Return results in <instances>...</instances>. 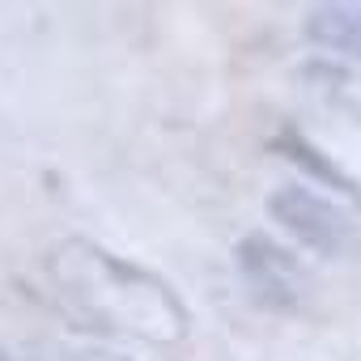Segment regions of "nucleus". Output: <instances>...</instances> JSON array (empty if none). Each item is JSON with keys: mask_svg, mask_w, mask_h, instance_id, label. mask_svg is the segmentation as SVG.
Here are the masks:
<instances>
[{"mask_svg": "<svg viewBox=\"0 0 361 361\" xmlns=\"http://www.w3.org/2000/svg\"><path fill=\"white\" fill-rule=\"evenodd\" d=\"M306 39L323 51L361 60V5H314L306 13Z\"/></svg>", "mask_w": 361, "mask_h": 361, "instance_id": "5", "label": "nucleus"}, {"mask_svg": "<svg viewBox=\"0 0 361 361\" xmlns=\"http://www.w3.org/2000/svg\"><path fill=\"white\" fill-rule=\"evenodd\" d=\"M268 217L289 230L306 251L323 255V259H340L357 247V230L353 221L319 192L302 188V183H285L268 196Z\"/></svg>", "mask_w": 361, "mask_h": 361, "instance_id": "2", "label": "nucleus"}, {"mask_svg": "<svg viewBox=\"0 0 361 361\" xmlns=\"http://www.w3.org/2000/svg\"><path fill=\"white\" fill-rule=\"evenodd\" d=\"M43 268L60 306L98 336L178 344L192 331V314L166 276L90 238H60Z\"/></svg>", "mask_w": 361, "mask_h": 361, "instance_id": "1", "label": "nucleus"}, {"mask_svg": "<svg viewBox=\"0 0 361 361\" xmlns=\"http://www.w3.org/2000/svg\"><path fill=\"white\" fill-rule=\"evenodd\" d=\"M68 361H132V357H119L111 348H77V353H68Z\"/></svg>", "mask_w": 361, "mask_h": 361, "instance_id": "7", "label": "nucleus"}, {"mask_svg": "<svg viewBox=\"0 0 361 361\" xmlns=\"http://www.w3.org/2000/svg\"><path fill=\"white\" fill-rule=\"evenodd\" d=\"M327 106L344 111L348 119L361 123V73L348 68V64H336V60H306L302 73H298Z\"/></svg>", "mask_w": 361, "mask_h": 361, "instance_id": "6", "label": "nucleus"}, {"mask_svg": "<svg viewBox=\"0 0 361 361\" xmlns=\"http://www.w3.org/2000/svg\"><path fill=\"white\" fill-rule=\"evenodd\" d=\"M272 153H281L285 161H293L302 174H310L314 183H323V192H336V196H353V200H361V183L353 174H344L319 145H310L298 128H281L276 136H272Z\"/></svg>", "mask_w": 361, "mask_h": 361, "instance_id": "4", "label": "nucleus"}, {"mask_svg": "<svg viewBox=\"0 0 361 361\" xmlns=\"http://www.w3.org/2000/svg\"><path fill=\"white\" fill-rule=\"evenodd\" d=\"M0 361H26V357H18V353H9L5 344H0Z\"/></svg>", "mask_w": 361, "mask_h": 361, "instance_id": "8", "label": "nucleus"}, {"mask_svg": "<svg viewBox=\"0 0 361 361\" xmlns=\"http://www.w3.org/2000/svg\"><path fill=\"white\" fill-rule=\"evenodd\" d=\"M234 264L238 276L247 285V293L276 314H298L306 302V268L268 234H247L234 247Z\"/></svg>", "mask_w": 361, "mask_h": 361, "instance_id": "3", "label": "nucleus"}]
</instances>
